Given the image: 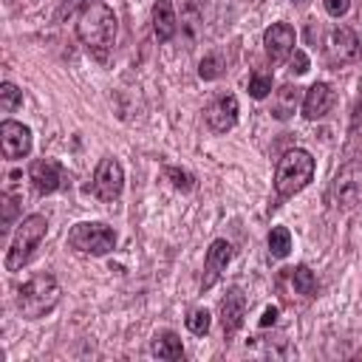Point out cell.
Here are the masks:
<instances>
[{
    "mask_svg": "<svg viewBox=\"0 0 362 362\" xmlns=\"http://www.w3.org/2000/svg\"><path fill=\"white\" fill-rule=\"evenodd\" d=\"M11 218H14V198H11V195H6V218H3V223L8 226V223H11Z\"/></svg>",
    "mask_w": 362,
    "mask_h": 362,
    "instance_id": "4dcf8cb0",
    "label": "cell"
},
{
    "mask_svg": "<svg viewBox=\"0 0 362 362\" xmlns=\"http://www.w3.org/2000/svg\"><path fill=\"white\" fill-rule=\"evenodd\" d=\"M28 181L40 195H51L65 184V167L57 158H37L28 167Z\"/></svg>",
    "mask_w": 362,
    "mask_h": 362,
    "instance_id": "8fae6325",
    "label": "cell"
},
{
    "mask_svg": "<svg viewBox=\"0 0 362 362\" xmlns=\"http://www.w3.org/2000/svg\"><path fill=\"white\" fill-rule=\"evenodd\" d=\"M223 74H226V59H223L221 54H206V57L198 62V76L206 79V82H212V79H218V76H223Z\"/></svg>",
    "mask_w": 362,
    "mask_h": 362,
    "instance_id": "ffe728a7",
    "label": "cell"
},
{
    "mask_svg": "<svg viewBox=\"0 0 362 362\" xmlns=\"http://www.w3.org/2000/svg\"><path fill=\"white\" fill-rule=\"evenodd\" d=\"M150 354L153 356H158V359H181L184 356V345H181V337L175 334V331H158L156 337H153V342H150Z\"/></svg>",
    "mask_w": 362,
    "mask_h": 362,
    "instance_id": "ac0fdd59",
    "label": "cell"
},
{
    "mask_svg": "<svg viewBox=\"0 0 362 362\" xmlns=\"http://www.w3.org/2000/svg\"><path fill=\"white\" fill-rule=\"evenodd\" d=\"M45 232H48V221H45V215H40V212L25 215V218L20 221V226H17V232H14L11 246H8V255H6V269H8V272H14V269L25 266V263L31 260L34 249L42 243Z\"/></svg>",
    "mask_w": 362,
    "mask_h": 362,
    "instance_id": "277c9868",
    "label": "cell"
},
{
    "mask_svg": "<svg viewBox=\"0 0 362 362\" xmlns=\"http://www.w3.org/2000/svg\"><path fill=\"white\" fill-rule=\"evenodd\" d=\"M331 201L337 209H354L362 204V158H348L334 181H331Z\"/></svg>",
    "mask_w": 362,
    "mask_h": 362,
    "instance_id": "8992f818",
    "label": "cell"
},
{
    "mask_svg": "<svg viewBox=\"0 0 362 362\" xmlns=\"http://www.w3.org/2000/svg\"><path fill=\"white\" fill-rule=\"evenodd\" d=\"M68 246L79 255H107L113 252L116 246V232L113 226L102 223V221H82V223H74L71 232H68Z\"/></svg>",
    "mask_w": 362,
    "mask_h": 362,
    "instance_id": "5b68a950",
    "label": "cell"
},
{
    "mask_svg": "<svg viewBox=\"0 0 362 362\" xmlns=\"http://www.w3.org/2000/svg\"><path fill=\"white\" fill-rule=\"evenodd\" d=\"M288 65H291V74L303 76V74L308 71V57H305V51L294 48V51H291V59H288Z\"/></svg>",
    "mask_w": 362,
    "mask_h": 362,
    "instance_id": "4316f807",
    "label": "cell"
},
{
    "mask_svg": "<svg viewBox=\"0 0 362 362\" xmlns=\"http://www.w3.org/2000/svg\"><path fill=\"white\" fill-rule=\"evenodd\" d=\"M322 6H325V11L331 17H342L351 8V0H322Z\"/></svg>",
    "mask_w": 362,
    "mask_h": 362,
    "instance_id": "83f0119b",
    "label": "cell"
},
{
    "mask_svg": "<svg viewBox=\"0 0 362 362\" xmlns=\"http://www.w3.org/2000/svg\"><path fill=\"white\" fill-rule=\"evenodd\" d=\"M269 90H272V74L252 71V74H249V96H252V99H266Z\"/></svg>",
    "mask_w": 362,
    "mask_h": 362,
    "instance_id": "7402d4cb",
    "label": "cell"
},
{
    "mask_svg": "<svg viewBox=\"0 0 362 362\" xmlns=\"http://www.w3.org/2000/svg\"><path fill=\"white\" fill-rule=\"evenodd\" d=\"M178 31V17L173 0H156L153 3V34L158 42H170Z\"/></svg>",
    "mask_w": 362,
    "mask_h": 362,
    "instance_id": "2e32d148",
    "label": "cell"
},
{
    "mask_svg": "<svg viewBox=\"0 0 362 362\" xmlns=\"http://www.w3.org/2000/svg\"><path fill=\"white\" fill-rule=\"evenodd\" d=\"M124 187V170L116 158H102L93 170V192L102 201H116Z\"/></svg>",
    "mask_w": 362,
    "mask_h": 362,
    "instance_id": "ba28073f",
    "label": "cell"
},
{
    "mask_svg": "<svg viewBox=\"0 0 362 362\" xmlns=\"http://www.w3.org/2000/svg\"><path fill=\"white\" fill-rule=\"evenodd\" d=\"M334 90H331V85L328 82H314L308 90H305V96H303V116L308 119V122H317V119H322L331 107H334Z\"/></svg>",
    "mask_w": 362,
    "mask_h": 362,
    "instance_id": "9a60e30c",
    "label": "cell"
},
{
    "mask_svg": "<svg viewBox=\"0 0 362 362\" xmlns=\"http://www.w3.org/2000/svg\"><path fill=\"white\" fill-rule=\"evenodd\" d=\"M232 255H235V249H232V243H229V240L218 238V240H212V243H209L206 257H204V277H201V288H204V291H206V288H212V286L221 280V274L226 272V266H229Z\"/></svg>",
    "mask_w": 362,
    "mask_h": 362,
    "instance_id": "7c38bea8",
    "label": "cell"
},
{
    "mask_svg": "<svg viewBox=\"0 0 362 362\" xmlns=\"http://www.w3.org/2000/svg\"><path fill=\"white\" fill-rule=\"evenodd\" d=\"M59 294L62 291L57 277L48 272H37L17 288V308L25 320H40L54 311V305L59 303Z\"/></svg>",
    "mask_w": 362,
    "mask_h": 362,
    "instance_id": "7a4b0ae2",
    "label": "cell"
},
{
    "mask_svg": "<svg viewBox=\"0 0 362 362\" xmlns=\"http://www.w3.org/2000/svg\"><path fill=\"white\" fill-rule=\"evenodd\" d=\"M359 57H362V42H359L356 31L348 25L334 28L328 37V62L331 65H348V62H356Z\"/></svg>",
    "mask_w": 362,
    "mask_h": 362,
    "instance_id": "9c48e42d",
    "label": "cell"
},
{
    "mask_svg": "<svg viewBox=\"0 0 362 362\" xmlns=\"http://www.w3.org/2000/svg\"><path fill=\"white\" fill-rule=\"evenodd\" d=\"M288 277H291V286H294L297 294H303V297H314L317 294V277H314V272L308 266L300 263V266L288 269Z\"/></svg>",
    "mask_w": 362,
    "mask_h": 362,
    "instance_id": "d6986e66",
    "label": "cell"
},
{
    "mask_svg": "<svg viewBox=\"0 0 362 362\" xmlns=\"http://www.w3.org/2000/svg\"><path fill=\"white\" fill-rule=\"evenodd\" d=\"M294 3H297V0H294Z\"/></svg>",
    "mask_w": 362,
    "mask_h": 362,
    "instance_id": "1f68e13d",
    "label": "cell"
},
{
    "mask_svg": "<svg viewBox=\"0 0 362 362\" xmlns=\"http://www.w3.org/2000/svg\"><path fill=\"white\" fill-rule=\"evenodd\" d=\"M238 113H240L238 96L235 93H221L204 107V122L212 133H226L238 124Z\"/></svg>",
    "mask_w": 362,
    "mask_h": 362,
    "instance_id": "52a82bcc",
    "label": "cell"
},
{
    "mask_svg": "<svg viewBox=\"0 0 362 362\" xmlns=\"http://www.w3.org/2000/svg\"><path fill=\"white\" fill-rule=\"evenodd\" d=\"M164 175H167L170 184H173L175 189H181V192H189V189L195 187V175L187 173V170H181V167H164Z\"/></svg>",
    "mask_w": 362,
    "mask_h": 362,
    "instance_id": "cb8c5ba5",
    "label": "cell"
},
{
    "mask_svg": "<svg viewBox=\"0 0 362 362\" xmlns=\"http://www.w3.org/2000/svg\"><path fill=\"white\" fill-rule=\"evenodd\" d=\"M314 170H317V164H314V156L308 150H300V147L288 150L274 167V192H277V198H291L300 189H305L308 181L314 178Z\"/></svg>",
    "mask_w": 362,
    "mask_h": 362,
    "instance_id": "3957f363",
    "label": "cell"
},
{
    "mask_svg": "<svg viewBox=\"0 0 362 362\" xmlns=\"http://www.w3.org/2000/svg\"><path fill=\"white\" fill-rule=\"evenodd\" d=\"M243 317H246V294L232 286L226 291V297L221 300V328L226 337H232L240 325H243Z\"/></svg>",
    "mask_w": 362,
    "mask_h": 362,
    "instance_id": "5bb4252c",
    "label": "cell"
},
{
    "mask_svg": "<svg viewBox=\"0 0 362 362\" xmlns=\"http://www.w3.org/2000/svg\"><path fill=\"white\" fill-rule=\"evenodd\" d=\"M209 325H212V317H209L206 308H195V311H189V317H187V328H189L195 337H204V334L209 331Z\"/></svg>",
    "mask_w": 362,
    "mask_h": 362,
    "instance_id": "d4e9b609",
    "label": "cell"
},
{
    "mask_svg": "<svg viewBox=\"0 0 362 362\" xmlns=\"http://www.w3.org/2000/svg\"><path fill=\"white\" fill-rule=\"evenodd\" d=\"M20 102H23V90L14 82H3L0 85V110L3 113H11Z\"/></svg>",
    "mask_w": 362,
    "mask_h": 362,
    "instance_id": "603a6c76",
    "label": "cell"
},
{
    "mask_svg": "<svg viewBox=\"0 0 362 362\" xmlns=\"http://www.w3.org/2000/svg\"><path fill=\"white\" fill-rule=\"evenodd\" d=\"M277 314H280V311H277L274 305H269V308L263 311V317H260V328H269V325H274V322H277Z\"/></svg>",
    "mask_w": 362,
    "mask_h": 362,
    "instance_id": "f1b7e54d",
    "label": "cell"
},
{
    "mask_svg": "<svg viewBox=\"0 0 362 362\" xmlns=\"http://www.w3.org/2000/svg\"><path fill=\"white\" fill-rule=\"evenodd\" d=\"M0 147H3V158H8V161L25 158L31 153V130L23 122L3 119V124H0Z\"/></svg>",
    "mask_w": 362,
    "mask_h": 362,
    "instance_id": "30bf717a",
    "label": "cell"
},
{
    "mask_svg": "<svg viewBox=\"0 0 362 362\" xmlns=\"http://www.w3.org/2000/svg\"><path fill=\"white\" fill-rule=\"evenodd\" d=\"M300 96H303V93H300L297 85H291V82L280 85V88L274 90V99H272V116L280 119V122L291 119L294 110H297V105H300Z\"/></svg>",
    "mask_w": 362,
    "mask_h": 362,
    "instance_id": "e0dca14e",
    "label": "cell"
},
{
    "mask_svg": "<svg viewBox=\"0 0 362 362\" xmlns=\"http://www.w3.org/2000/svg\"><path fill=\"white\" fill-rule=\"evenodd\" d=\"M88 6H90V0H62V3H59V8H57V20L62 23V20L74 17L76 11H85Z\"/></svg>",
    "mask_w": 362,
    "mask_h": 362,
    "instance_id": "484cf974",
    "label": "cell"
},
{
    "mask_svg": "<svg viewBox=\"0 0 362 362\" xmlns=\"http://www.w3.org/2000/svg\"><path fill=\"white\" fill-rule=\"evenodd\" d=\"M362 127V99H356L354 110H351V130H359Z\"/></svg>",
    "mask_w": 362,
    "mask_h": 362,
    "instance_id": "f546056e",
    "label": "cell"
},
{
    "mask_svg": "<svg viewBox=\"0 0 362 362\" xmlns=\"http://www.w3.org/2000/svg\"><path fill=\"white\" fill-rule=\"evenodd\" d=\"M76 37L82 40V45L96 57L105 59L113 40H116V14L110 6L105 3H90L76 23Z\"/></svg>",
    "mask_w": 362,
    "mask_h": 362,
    "instance_id": "6da1fadb",
    "label": "cell"
},
{
    "mask_svg": "<svg viewBox=\"0 0 362 362\" xmlns=\"http://www.w3.org/2000/svg\"><path fill=\"white\" fill-rule=\"evenodd\" d=\"M269 252L272 257H286L291 252V232L286 226H274L269 232Z\"/></svg>",
    "mask_w": 362,
    "mask_h": 362,
    "instance_id": "44dd1931",
    "label": "cell"
},
{
    "mask_svg": "<svg viewBox=\"0 0 362 362\" xmlns=\"http://www.w3.org/2000/svg\"><path fill=\"white\" fill-rule=\"evenodd\" d=\"M294 42H297V34L288 23H272L263 31V48H266V57L272 62H283L286 57H291Z\"/></svg>",
    "mask_w": 362,
    "mask_h": 362,
    "instance_id": "4fadbf2b",
    "label": "cell"
}]
</instances>
